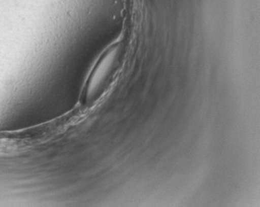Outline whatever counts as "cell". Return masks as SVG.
Returning a JSON list of instances; mask_svg holds the SVG:
<instances>
[{
    "label": "cell",
    "instance_id": "6da1fadb",
    "mask_svg": "<svg viewBox=\"0 0 260 207\" xmlns=\"http://www.w3.org/2000/svg\"><path fill=\"white\" fill-rule=\"evenodd\" d=\"M121 49L119 46H111L102 54L89 78L87 92L98 94L108 86L111 78L117 70Z\"/></svg>",
    "mask_w": 260,
    "mask_h": 207
}]
</instances>
